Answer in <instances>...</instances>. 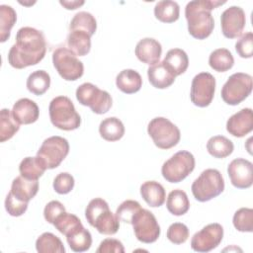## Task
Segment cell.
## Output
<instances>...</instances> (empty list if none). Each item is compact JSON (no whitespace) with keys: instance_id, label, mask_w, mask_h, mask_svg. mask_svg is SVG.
<instances>
[{"instance_id":"obj_1","label":"cell","mask_w":253,"mask_h":253,"mask_svg":"<svg viewBox=\"0 0 253 253\" xmlns=\"http://www.w3.org/2000/svg\"><path fill=\"white\" fill-rule=\"evenodd\" d=\"M46 52L43 34L32 27H23L16 34V42L8 52V62L16 69L36 65Z\"/></svg>"},{"instance_id":"obj_2","label":"cell","mask_w":253,"mask_h":253,"mask_svg":"<svg viewBox=\"0 0 253 253\" xmlns=\"http://www.w3.org/2000/svg\"><path fill=\"white\" fill-rule=\"evenodd\" d=\"M225 4V1L194 0L187 3L185 17L189 34L197 40L207 39L214 28V20L211 11Z\"/></svg>"},{"instance_id":"obj_3","label":"cell","mask_w":253,"mask_h":253,"mask_svg":"<svg viewBox=\"0 0 253 253\" xmlns=\"http://www.w3.org/2000/svg\"><path fill=\"white\" fill-rule=\"evenodd\" d=\"M51 124L62 130H74L80 126L81 118L72 101L66 96L53 98L48 107Z\"/></svg>"},{"instance_id":"obj_4","label":"cell","mask_w":253,"mask_h":253,"mask_svg":"<svg viewBox=\"0 0 253 253\" xmlns=\"http://www.w3.org/2000/svg\"><path fill=\"white\" fill-rule=\"evenodd\" d=\"M191 190L194 198L197 201L202 203L211 201L223 192V177L216 169H206L193 182Z\"/></svg>"},{"instance_id":"obj_5","label":"cell","mask_w":253,"mask_h":253,"mask_svg":"<svg viewBox=\"0 0 253 253\" xmlns=\"http://www.w3.org/2000/svg\"><path fill=\"white\" fill-rule=\"evenodd\" d=\"M147 132L154 144L160 149L174 147L181 138V132L178 126L163 117L152 119L147 126Z\"/></svg>"},{"instance_id":"obj_6","label":"cell","mask_w":253,"mask_h":253,"mask_svg":"<svg viewBox=\"0 0 253 253\" xmlns=\"http://www.w3.org/2000/svg\"><path fill=\"white\" fill-rule=\"evenodd\" d=\"M195 163V157L191 152L180 150L163 163L161 174L167 182L179 183L193 172Z\"/></svg>"},{"instance_id":"obj_7","label":"cell","mask_w":253,"mask_h":253,"mask_svg":"<svg viewBox=\"0 0 253 253\" xmlns=\"http://www.w3.org/2000/svg\"><path fill=\"white\" fill-rule=\"evenodd\" d=\"M75 95L81 105L89 107L93 113L98 115L107 113L113 104L112 97L107 91L89 82L81 84L76 89Z\"/></svg>"},{"instance_id":"obj_8","label":"cell","mask_w":253,"mask_h":253,"mask_svg":"<svg viewBox=\"0 0 253 253\" xmlns=\"http://www.w3.org/2000/svg\"><path fill=\"white\" fill-rule=\"evenodd\" d=\"M253 87L252 76L243 73L236 72L230 75L227 81L221 88V98L224 103L236 106L244 101L251 93Z\"/></svg>"},{"instance_id":"obj_9","label":"cell","mask_w":253,"mask_h":253,"mask_svg":"<svg viewBox=\"0 0 253 253\" xmlns=\"http://www.w3.org/2000/svg\"><path fill=\"white\" fill-rule=\"evenodd\" d=\"M52 63L60 77L66 81H75L84 73L82 61L66 47H58L53 51Z\"/></svg>"},{"instance_id":"obj_10","label":"cell","mask_w":253,"mask_h":253,"mask_svg":"<svg viewBox=\"0 0 253 253\" xmlns=\"http://www.w3.org/2000/svg\"><path fill=\"white\" fill-rule=\"evenodd\" d=\"M68 152L69 143L67 139L54 135L43 140L37 152V156L41 158L46 169H54L64 160Z\"/></svg>"},{"instance_id":"obj_11","label":"cell","mask_w":253,"mask_h":253,"mask_svg":"<svg viewBox=\"0 0 253 253\" xmlns=\"http://www.w3.org/2000/svg\"><path fill=\"white\" fill-rule=\"evenodd\" d=\"M130 224L136 239L143 243H153L160 235V226L154 214L145 209H140L132 217Z\"/></svg>"},{"instance_id":"obj_12","label":"cell","mask_w":253,"mask_h":253,"mask_svg":"<svg viewBox=\"0 0 253 253\" xmlns=\"http://www.w3.org/2000/svg\"><path fill=\"white\" fill-rule=\"evenodd\" d=\"M215 78L209 72H201L197 74L191 85L190 99L192 103L200 108L208 107L214 96Z\"/></svg>"},{"instance_id":"obj_13","label":"cell","mask_w":253,"mask_h":253,"mask_svg":"<svg viewBox=\"0 0 253 253\" xmlns=\"http://www.w3.org/2000/svg\"><path fill=\"white\" fill-rule=\"evenodd\" d=\"M223 237V227L219 223H210L196 232L191 239V248L196 252H209L216 248Z\"/></svg>"},{"instance_id":"obj_14","label":"cell","mask_w":253,"mask_h":253,"mask_svg":"<svg viewBox=\"0 0 253 253\" xmlns=\"http://www.w3.org/2000/svg\"><path fill=\"white\" fill-rule=\"evenodd\" d=\"M246 24L245 13L238 6H230L225 9L220 16V26L222 35L227 39L239 37Z\"/></svg>"},{"instance_id":"obj_15","label":"cell","mask_w":253,"mask_h":253,"mask_svg":"<svg viewBox=\"0 0 253 253\" xmlns=\"http://www.w3.org/2000/svg\"><path fill=\"white\" fill-rule=\"evenodd\" d=\"M227 173L231 184L238 189H247L253 183V164L244 158L233 159L228 167Z\"/></svg>"},{"instance_id":"obj_16","label":"cell","mask_w":253,"mask_h":253,"mask_svg":"<svg viewBox=\"0 0 253 253\" xmlns=\"http://www.w3.org/2000/svg\"><path fill=\"white\" fill-rule=\"evenodd\" d=\"M253 129V114L250 108H244L232 115L226 122V130L235 137H243Z\"/></svg>"},{"instance_id":"obj_17","label":"cell","mask_w":253,"mask_h":253,"mask_svg":"<svg viewBox=\"0 0 253 253\" xmlns=\"http://www.w3.org/2000/svg\"><path fill=\"white\" fill-rule=\"evenodd\" d=\"M134 53L141 62L153 65L159 62L162 53V46L155 39L144 38L136 43Z\"/></svg>"},{"instance_id":"obj_18","label":"cell","mask_w":253,"mask_h":253,"mask_svg":"<svg viewBox=\"0 0 253 253\" xmlns=\"http://www.w3.org/2000/svg\"><path fill=\"white\" fill-rule=\"evenodd\" d=\"M12 115L20 125H30L38 121L40 109L33 100L28 98L19 99L12 108Z\"/></svg>"},{"instance_id":"obj_19","label":"cell","mask_w":253,"mask_h":253,"mask_svg":"<svg viewBox=\"0 0 253 253\" xmlns=\"http://www.w3.org/2000/svg\"><path fill=\"white\" fill-rule=\"evenodd\" d=\"M147 76L150 84L157 89H165L170 87L175 81V74L165 65L163 61L149 66Z\"/></svg>"},{"instance_id":"obj_20","label":"cell","mask_w":253,"mask_h":253,"mask_svg":"<svg viewBox=\"0 0 253 253\" xmlns=\"http://www.w3.org/2000/svg\"><path fill=\"white\" fill-rule=\"evenodd\" d=\"M39 191L38 180H29L23 176L16 177L11 185L10 192L20 201L29 203Z\"/></svg>"},{"instance_id":"obj_21","label":"cell","mask_w":253,"mask_h":253,"mask_svg":"<svg viewBox=\"0 0 253 253\" xmlns=\"http://www.w3.org/2000/svg\"><path fill=\"white\" fill-rule=\"evenodd\" d=\"M140 195L145 203L152 208L161 207L166 199L164 187L156 181L144 182L140 186Z\"/></svg>"},{"instance_id":"obj_22","label":"cell","mask_w":253,"mask_h":253,"mask_svg":"<svg viewBox=\"0 0 253 253\" xmlns=\"http://www.w3.org/2000/svg\"><path fill=\"white\" fill-rule=\"evenodd\" d=\"M116 85L119 90L126 94H133L140 90L142 78L133 69H124L116 77Z\"/></svg>"},{"instance_id":"obj_23","label":"cell","mask_w":253,"mask_h":253,"mask_svg":"<svg viewBox=\"0 0 253 253\" xmlns=\"http://www.w3.org/2000/svg\"><path fill=\"white\" fill-rule=\"evenodd\" d=\"M67 45L76 56H84L91 49V36L79 30L70 31L67 36Z\"/></svg>"},{"instance_id":"obj_24","label":"cell","mask_w":253,"mask_h":253,"mask_svg":"<svg viewBox=\"0 0 253 253\" xmlns=\"http://www.w3.org/2000/svg\"><path fill=\"white\" fill-rule=\"evenodd\" d=\"M100 135L107 141L120 140L125 134V126L122 121L116 117L104 119L99 126Z\"/></svg>"},{"instance_id":"obj_25","label":"cell","mask_w":253,"mask_h":253,"mask_svg":"<svg viewBox=\"0 0 253 253\" xmlns=\"http://www.w3.org/2000/svg\"><path fill=\"white\" fill-rule=\"evenodd\" d=\"M66 240L74 252L87 251L92 245V236L89 230H87L83 224L76 227L66 235Z\"/></svg>"},{"instance_id":"obj_26","label":"cell","mask_w":253,"mask_h":253,"mask_svg":"<svg viewBox=\"0 0 253 253\" xmlns=\"http://www.w3.org/2000/svg\"><path fill=\"white\" fill-rule=\"evenodd\" d=\"M98 232L105 235L116 234L120 228V220L116 214H114L110 209L103 211L92 223Z\"/></svg>"},{"instance_id":"obj_27","label":"cell","mask_w":253,"mask_h":253,"mask_svg":"<svg viewBox=\"0 0 253 253\" xmlns=\"http://www.w3.org/2000/svg\"><path fill=\"white\" fill-rule=\"evenodd\" d=\"M163 62L175 74V76H178L187 70L189 58L183 49L172 48L167 51Z\"/></svg>"},{"instance_id":"obj_28","label":"cell","mask_w":253,"mask_h":253,"mask_svg":"<svg viewBox=\"0 0 253 253\" xmlns=\"http://www.w3.org/2000/svg\"><path fill=\"white\" fill-rule=\"evenodd\" d=\"M166 208L173 215L180 216L185 214L190 209V202L187 194L180 189L171 191L167 197Z\"/></svg>"},{"instance_id":"obj_29","label":"cell","mask_w":253,"mask_h":253,"mask_svg":"<svg viewBox=\"0 0 253 253\" xmlns=\"http://www.w3.org/2000/svg\"><path fill=\"white\" fill-rule=\"evenodd\" d=\"M45 170L46 167L39 156L25 157L19 165L21 176L29 180H38Z\"/></svg>"},{"instance_id":"obj_30","label":"cell","mask_w":253,"mask_h":253,"mask_svg":"<svg viewBox=\"0 0 253 253\" xmlns=\"http://www.w3.org/2000/svg\"><path fill=\"white\" fill-rule=\"evenodd\" d=\"M208 152L214 158H225L229 156L233 149V142L223 135H214L207 142Z\"/></svg>"},{"instance_id":"obj_31","label":"cell","mask_w":253,"mask_h":253,"mask_svg":"<svg viewBox=\"0 0 253 253\" xmlns=\"http://www.w3.org/2000/svg\"><path fill=\"white\" fill-rule=\"evenodd\" d=\"M180 7L177 2L163 0L156 3L154 7L155 18L162 23H173L179 19Z\"/></svg>"},{"instance_id":"obj_32","label":"cell","mask_w":253,"mask_h":253,"mask_svg":"<svg viewBox=\"0 0 253 253\" xmlns=\"http://www.w3.org/2000/svg\"><path fill=\"white\" fill-rule=\"evenodd\" d=\"M28 90L36 96L44 94L50 86V76L44 70H36L32 72L27 79Z\"/></svg>"},{"instance_id":"obj_33","label":"cell","mask_w":253,"mask_h":253,"mask_svg":"<svg viewBox=\"0 0 253 253\" xmlns=\"http://www.w3.org/2000/svg\"><path fill=\"white\" fill-rule=\"evenodd\" d=\"M36 249L39 253H64L65 248L61 240L51 232H44L36 241Z\"/></svg>"},{"instance_id":"obj_34","label":"cell","mask_w":253,"mask_h":253,"mask_svg":"<svg viewBox=\"0 0 253 253\" xmlns=\"http://www.w3.org/2000/svg\"><path fill=\"white\" fill-rule=\"evenodd\" d=\"M209 64L213 70L217 72H225L232 68L234 64V58L228 49L217 48L210 54Z\"/></svg>"},{"instance_id":"obj_35","label":"cell","mask_w":253,"mask_h":253,"mask_svg":"<svg viewBox=\"0 0 253 253\" xmlns=\"http://www.w3.org/2000/svg\"><path fill=\"white\" fill-rule=\"evenodd\" d=\"M17 21L16 11L9 5H0V42H4L10 38L11 29Z\"/></svg>"},{"instance_id":"obj_36","label":"cell","mask_w":253,"mask_h":253,"mask_svg":"<svg viewBox=\"0 0 253 253\" xmlns=\"http://www.w3.org/2000/svg\"><path fill=\"white\" fill-rule=\"evenodd\" d=\"M20 128V124H18L12 112L8 109H2L0 113V141L4 142L14 136Z\"/></svg>"},{"instance_id":"obj_37","label":"cell","mask_w":253,"mask_h":253,"mask_svg":"<svg viewBox=\"0 0 253 253\" xmlns=\"http://www.w3.org/2000/svg\"><path fill=\"white\" fill-rule=\"evenodd\" d=\"M73 30L84 31L92 37L97 30V22L95 17L88 12H78L74 15L69 25V31Z\"/></svg>"},{"instance_id":"obj_38","label":"cell","mask_w":253,"mask_h":253,"mask_svg":"<svg viewBox=\"0 0 253 253\" xmlns=\"http://www.w3.org/2000/svg\"><path fill=\"white\" fill-rule=\"evenodd\" d=\"M232 222L234 227L241 232L253 231V210L249 208H241L235 211Z\"/></svg>"},{"instance_id":"obj_39","label":"cell","mask_w":253,"mask_h":253,"mask_svg":"<svg viewBox=\"0 0 253 253\" xmlns=\"http://www.w3.org/2000/svg\"><path fill=\"white\" fill-rule=\"evenodd\" d=\"M52 224L60 233L66 236L70 231L82 225V222L75 214L63 211L55 218Z\"/></svg>"},{"instance_id":"obj_40","label":"cell","mask_w":253,"mask_h":253,"mask_svg":"<svg viewBox=\"0 0 253 253\" xmlns=\"http://www.w3.org/2000/svg\"><path fill=\"white\" fill-rule=\"evenodd\" d=\"M141 209L140 204L133 200H126L123 202L117 209L116 215L120 221L130 223L133 215Z\"/></svg>"},{"instance_id":"obj_41","label":"cell","mask_w":253,"mask_h":253,"mask_svg":"<svg viewBox=\"0 0 253 253\" xmlns=\"http://www.w3.org/2000/svg\"><path fill=\"white\" fill-rule=\"evenodd\" d=\"M167 238L174 244L185 243L189 237V229L182 222H174L167 229Z\"/></svg>"},{"instance_id":"obj_42","label":"cell","mask_w":253,"mask_h":253,"mask_svg":"<svg viewBox=\"0 0 253 253\" xmlns=\"http://www.w3.org/2000/svg\"><path fill=\"white\" fill-rule=\"evenodd\" d=\"M52 186L57 194H68L72 191L74 187V178L71 174L67 172H61L54 178Z\"/></svg>"},{"instance_id":"obj_43","label":"cell","mask_w":253,"mask_h":253,"mask_svg":"<svg viewBox=\"0 0 253 253\" xmlns=\"http://www.w3.org/2000/svg\"><path fill=\"white\" fill-rule=\"evenodd\" d=\"M235 49L242 58L253 56V34L251 32L243 34L235 43Z\"/></svg>"},{"instance_id":"obj_44","label":"cell","mask_w":253,"mask_h":253,"mask_svg":"<svg viewBox=\"0 0 253 253\" xmlns=\"http://www.w3.org/2000/svg\"><path fill=\"white\" fill-rule=\"evenodd\" d=\"M109 209L108 203L101 199V198H95L91 200L85 210V217L90 225L94 222L95 218L105 210Z\"/></svg>"},{"instance_id":"obj_45","label":"cell","mask_w":253,"mask_h":253,"mask_svg":"<svg viewBox=\"0 0 253 253\" xmlns=\"http://www.w3.org/2000/svg\"><path fill=\"white\" fill-rule=\"evenodd\" d=\"M5 209L12 216H21L28 209V203L18 200L11 192L8 193L5 199Z\"/></svg>"},{"instance_id":"obj_46","label":"cell","mask_w":253,"mask_h":253,"mask_svg":"<svg viewBox=\"0 0 253 253\" xmlns=\"http://www.w3.org/2000/svg\"><path fill=\"white\" fill-rule=\"evenodd\" d=\"M63 211H65V208H64V206L60 202H58V201H50L44 207L43 216H44V219L48 223L52 224L54 222L55 218L61 212H63Z\"/></svg>"},{"instance_id":"obj_47","label":"cell","mask_w":253,"mask_h":253,"mask_svg":"<svg viewBox=\"0 0 253 253\" xmlns=\"http://www.w3.org/2000/svg\"><path fill=\"white\" fill-rule=\"evenodd\" d=\"M96 252L97 253H124L125 248L123 243L120 240L115 238H106L100 243Z\"/></svg>"},{"instance_id":"obj_48","label":"cell","mask_w":253,"mask_h":253,"mask_svg":"<svg viewBox=\"0 0 253 253\" xmlns=\"http://www.w3.org/2000/svg\"><path fill=\"white\" fill-rule=\"evenodd\" d=\"M60 5H62L67 10H75L82 5H84V1H59Z\"/></svg>"}]
</instances>
